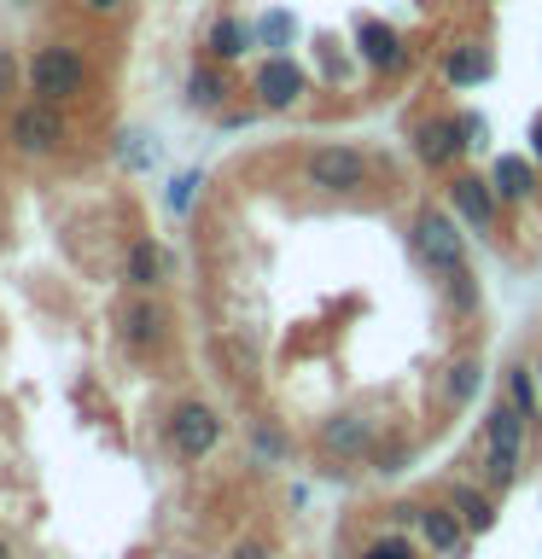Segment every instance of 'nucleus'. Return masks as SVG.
<instances>
[{"label":"nucleus","instance_id":"1","mask_svg":"<svg viewBox=\"0 0 542 559\" xmlns=\"http://www.w3.org/2000/svg\"><path fill=\"white\" fill-rule=\"evenodd\" d=\"M414 257H420V269L432 274V286L444 292V304L449 314H479V280H472V257H467V227L461 216H455L449 204H420L414 210Z\"/></svg>","mask_w":542,"mask_h":559},{"label":"nucleus","instance_id":"2","mask_svg":"<svg viewBox=\"0 0 542 559\" xmlns=\"http://www.w3.org/2000/svg\"><path fill=\"white\" fill-rule=\"evenodd\" d=\"M374 181L379 164L356 140H315L304 152V187H315L321 199H362V192H374Z\"/></svg>","mask_w":542,"mask_h":559},{"label":"nucleus","instance_id":"3","mask_svg":"<svg viewBox=\"0 0 542 559\" xmlns=\"http://www.w3.org/2000/svg\"><path fill=\"white\" fill-rule=\"evenodd\" d=\"M525 419L514 402H490L484 419H479V466H484V478L490 489H507V484H519V466H525Z\"/></svg>","mask_w":542,"mask_h":559},{"label":"nucleus","instance_id":"4","mask_svg":"<svg viewBox=\"0 0 542 559\" xmlns=\"http://www.w3.org/2000/svg\"><path fill=\"white\" fill-rule=\"evenodd\" d=\"M309 94H315V76H309V64L297 59V52H262V59L251 64V105L257 111L286 117Z\"/></svg>","mask_w":542,"mask_h":559},{"label":"nucleus","instance_id":"5","mask_svg":"<svg viewBox=\"0 0 542 559\" xmlns=\"http://www.w3.org/2000/svg\"><path fill=\"white\" fill-rule=\"evenodd\" d=\"M30 99H47V105H70L87 94V59L70 41H47L30 52Z\"/></svg>","mask_w":542,"mask_h":559},{"label":"nucleus","instance_id":"6","mask_svg":"<svg viewBox=\"0 0 542 559\" xmlns=\"http://www.w3.org/2000/svg\"><path fill=\"white\" fill-rule=\"evenodd\" d=\"M350 52H356V64L367 70V76H402L409 70V35H402L391 17L379 12H356L350 17Z\"/></svg>","mask_w":542,"mask_h":559},{"label":"nucleus","instance_id":"7","mask_svg":"<svg viewBox=\"0 0 542 559\" xmlns=\"http://www.w3.org/2000/svg\"><path fill=\"white\" fill-rule=\"evenodd\" d=\"M444 204L461 216L467 234H479V239H496L502 234V199H496V187H490V175L479 169H455L444 175Z\"/></svg>","mask_w":542,"mask_h":559},{"label":"nucleus","instance_id":"8","mask_svg":"<svg viewBox=\"0 0 542 559\" xmlns=\"http://www.w3.org/2000/svg\"><path fill=\"white\" fill-rule=\"evenodd\" d=\"M414 164L420 169H432V175H455V169H467V134H461V117L455 111H432V117H420L414 122Z\"/></svg>","mask_w":542,"mask_h":559},{"label":"nucleus","instance_id":"9","mask_svg":"<svg viewBox=\"0 0 542 559\" xmlns=\"http://www.w3.org/2000/svg\"><path fill=\"white\" fill-rule=\"evenodd\" d=\"M496 76V47L484 35H455V41L437 52V82L449 94H479V87Z\"/></svg>","mask_w":542,"mask_h":559},{"label":"nucleus","instance_id":"10","mask_svg":"<svg viewBox=\"0 0 542 559\" xmlns=\"http://www.w3.org/2000/svg\"><path fill=\"white\" fill-rule=\"evenodd\" d=\"M12 146L24 157H52L70 140V122H64V105H47V99H24L7 122Z\"/></svg>","mask_w":542,"mask_h":559},{"label":"nucleus","instance_id":"11","mask_svg":"<svg viewBox=\"0 0 542 559\" xmlns=\"http://www.w3.org/2000/svg\"><path fill=\"white\" fill-rule=\"evenodd\" d=\"M164 437H169V449L181 454V461H204V454L222 443V414L210 408V402L187 396V402H175V408H169Z\"/></svg>","mask_w":542,"mask_h":559},{"label":"nucleus","instance_id":"12","mask_svg":"<svg viewBox=\"0 0 542 559\" xmlns=\"http://www.w3.org/2000/svg\"><path fill=\"white\" fill-rule=\"evenodd\" d=\"M484 175H490V187H496V199L507 210L537 204V192H542V164H537L531 152H496Z\"/></svg>","mask_w":542,"mask_h":559},{"label":"nucleus","instance_id":"13","mask_svg":"<svg viewBox=\"0 0 542 559\" xmlns=\"http://www.w3.org/2000/svg\"><path fill=\"white\" fill-rule=\"evenodd\" d=\"M227 99H234V64H216V59H199L181 82V105L199 117H222Z\"/></svg>","mask_w":542,"mask_h":559},{"label":"nucleus","instance_id":"14","mask_svg":"<svg viewBox=\"0 0 542 559\" xmlns=\"http://www.w3.org/2000/svg\"><path fill=\"white\" fill-rule=\"evenodd\" d=\"M414 531H420V548H432V559H461L467 542H472V531L461 524V513H455L449 501H426V507H420Z\"/></svg>","mask_w":542,"mask_h":559},{"label":"nucleus","instance_id":"15","mask_svg":"<svg viewBox=\"0 0 542 559\" xmlns=\"http://www.w3.org/2000/svg\"><path fill=\"white\" fill-rule=\"evenodd\" d=\"M122 280H129V292H164L169 280H175L169 245H157L152 234L129 239V251H122Z\"/></svg>","mask_w":542,"mask_h":559},{"label":"nucleus","instance_id":"16","mask_svg":"<svg viewBox=\"0 0 542 559\" xmlns=\"http://www.w3.org/2000/svg\"><path fill=\"white\" fill-rule=\"evenodd\" d=\"M117 326H122V344L129 349H157L169 338V309L157 304V292H134L129 304H122Z\"/></svg>","mask_w":542,"mask_h":559},{"label":"nucleus","instance_id":"17","mask_svg":"<svg viewBox=\"0 0 542 559\" xmlns=\"http://www.w3.org/2000/svg\"><path fill=\"white\" fill-rule=\"evenodd\" d=\"M251 52H257V24H251V17L222 12L216 24L204 29V59H216V64H245Z\"/></svg>","mask_w":542,"mask_h":559},{"label":"nucleus","instance_id":"18","mask_svg":"<svg viewBox=\"0 0 542 559\" xmlns=\"http://www.w3.org/2000/svg\"><path fill=\"white\" fill-rule=\"evenodd\" d=\"M321 449L332 454V461H362L367 449H374V419L362 414H339L321 426Z\"/></svg>","mask_w":542,"mask_h":559},{"label":"nucleus","instance_id":"19","mask_svg":"<svg viewBox=\"0 0 542 559\" xmlns=\"http://www.w3.org/2000/svg\"><path fill=\"white\" fill-rule=\"evenodd\" d=\"M479 391H484V356H479V349H467V356H455L444 367V408L461 414V408L479 402Z\"/></svg>","mask_w":542,"mask_h":559},{"label":"nucleus","instance_id":"20","mask_svg":"<svg viewBox=\"0 0 542 559\" xmlns=\"http://www.w3.org/2000/svg\"><path fill=\"white\" fill-rule=\"evenodd\" d=\"M251 24H257V47L262 52H292L297 41H304V17H297L292 7H269V12H257Z\"/></svg>","mask_w":542,"mask_h":559},{"label":"nucleus","instance_id":"21","mask_svg":"<svg viewBox=\"0 0 542 559\" xmlns=\"http://www.w3.org/2000/svg\"><path fill=\"white\" fill-rule=\"evenodd\" d=\"M449 507H455V513H461V524H467L472 536H484L490 524H496V496H490V489L455 484V489H449Z\"/></svg>","mask_w":542,"mask_h":559},{"label":"nucleus","instance_id":"22","mask_svg":"<svg viewBox=\"0 0 542 559\" xmlns=\"http://www.w3.org/2000/svg\"><path fill=\"white\" fill-rule=\"evenodd\" d=\"M507 402L525 414V419H537V408H542V384H537V367H525V361H514L507 367Z\"/></svg>","mask_w":542,"mask_h":559},{"label":"nucleus","instance_id":"23","mask_svg":"<svg viewBox=\"0 0 542 559\" xmlns=\"http://www.w3.org/2000/svg\"><path fill=\"white\" fill-rule=\"evenodd\" d=\"M199 187H204V169H181V175H175V181L164 187V210H169L175 222L192 216V204H199Z\"/></svg>","mask_w":542,"mask_h":559},{"label":"nucleus","instance_id":"24","mask_svg":"<svg viewBox=\"0 0 542 559\" xmlns=\"http://www.w3.org/2000/svg\"><path fill=\"white\" fill-rule=\"evenodd\" d=\"M356 559H420V548L402 531H379L374 542H367V548L356 554Z\"/></svg>","mask_w":542,"mask_h":559},{"label":"nucleus","instance_id":"25","mask_svg":"<svg viewBox=\"0 0 542 559\" xmlns=\"http://www.w3.org/2000/svg\"><path fill=\"white\" fill-rule=\"evenodd\" d=\"M455 117H461L467 152H490V117H484V111H455Z\"/></svg>","mask_w":542,"mask_h":559},{"label":"nucleus","instance_id":"26","mask_svg":"<svg viewBox=\"0 0 542 559\" xmlns=\"http://www.w3.org/2000/svg\"><path fill=\"white\" fill-rule=\"evenodd\" d=\"M257 454H269V461H280V454H286V437H280L274 426H257Z\"/></svg>","mask_w":542,"mask_h":559},{"label":"nucleus","instance_id":"27","mask_svg":"<svg viewBox=\"0 0 542 559\" xmlns=\"http://www.w3.org/2000/svg\"><path fill=\"white\" fill-rule=\"evenodd\" d=\"M227 559H274V548H269V542H257V536H245V542L227 548Z\"/></svg>","mask_w":542,"mask_h":559},{"label":"nucleus","instance_id":"28","mask_svg":"<svg viewBox=\"0 0 542 559\" xmlns=\"http://www.w3.org/2000/svg\"><path fill=\"white\" fill-rule=\"evenodd\" d=\"M525 152H531L537 164H542V111H537L531 122H525Z\"/></svg>","mask_w":542,"mask_h":559},{"label":"nucleus","instance_id":"29","mask_svg":"<svg viewBox=\"0 0 542 559\" xmlns=\"http://www.w3.org/2000/svg\"><path fill=\"white\" fill-rule=\"evenodd\" d=\"M12 76H17V64H12V47H0V99L12 94Z\"/></svg>","mask_w":542,"mask_h":559},{"label":"nucleus","instance_id":"30","mask_svg":"<svg viewBox=\"0 0 542 559\" xmlns=\"http://www.w3.org/2000/svg\"><path fill=\"white\" fill-rule=\"evenodd\" d=\"M82 7H87V12H94V17H111V12L122 7V0H82Z\"/></svg>","mask_w":542,"mask_h":559},{"label":"nucleus","instance_id":"31","mask_svg":"<svg viewBox=\"0 0 542 559\" xmlns=\"http://www.w3.org/2000/svg\"><path fill=\"white\" fill-rule=\"evenodd\" d=\"M409 7H420V12H432V7H444V0H409Z\"/></svg>","mask_w":542,"mask_h":559},{"label":"nucleus","instance_id":"32","mask_svg":"<svg viewBox=\"0 0 542 559\" xmlns=\"http://www.w3.org/2000/svg\"><path fill=\"white\" fill-rule=\"evenodd\" d=\"M531 367H537V384H542V356H537V361H531Z\"/></svg>","mask_w":542,"mask_h":559},{"label":"nucleus","instance_id":"33","mask_svg":"<svg viewBox=\"0 0 542 559\" xmlns=\"http://www.w3.org/2000/svg\"><path fill=\"white\" fill-rule=\"evenodd\" d=\"M0 559H12V548H7V542H0Z\"/></svg>","mask_w":542,"mask_h":559},{"label":"nucleus","instance_id":"34","mask_svg":"<svg viewBox=\"0 0 542 559\" xmlns=\"http://www.w3.org/2000/svg\"><path fill=\"white\" fill-rule=\"evenodd\" d=\"M12 7H35V0H12Z\"/></svg>","mask_w":542,"mask_h":559}]
</instances>
